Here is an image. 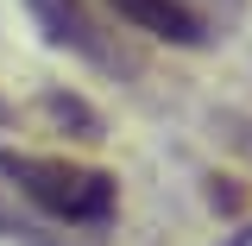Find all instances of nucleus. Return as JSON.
I'll return each mask as SVG.
<instances>
[{"label":"nucleus","instance_id":"obj_1","mask_svg":"<svg viewBox=\"0 0 252 246\" xmlns=\"http://www.w3.org/2000/svg\"><path fill=\"white\" fill-rule=\"evenodd\" d=\"M0 189L32 202L38 215L63 221V227H107L120 209V183L94 164L51 152H0Z\"/></svg>","mask_w":252,"mask_h":246},{"label":"nucleus","instance_id":"obj_2","mask_svg":"<svg viewBox=\"0 0 252 246\" xmlns=\"http://www.w3.org/2000/svg\"><path fill=\"white\" fill-rule=\"evenodd\" d=\"M26 6H32L38 32H44L57 51H76V57L114 70V51H107V38H101V26H94V13L82 6V0H26Z\"/></svg>","mask_w":252,"mask_h":246},{"label":"nucleus","instance_id":"obj_3","mask_svg":"<svg viewBox=\"0 0 252 246\" xmlns=\"http://www.w3.org/2000/svg\"><path fill=\"white\" fill-rule=\"evenodd\" d=\"M114 6H120L126 26L152 32L164 44H208V19H202L189 0H114Z\"/></svg>","mask_w":252,"mask_h":246}]
</instances>
